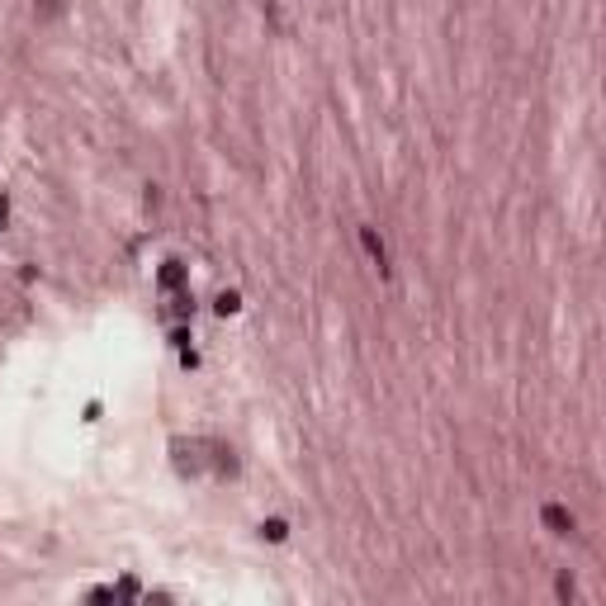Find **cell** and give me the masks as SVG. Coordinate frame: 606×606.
<instances>
[{"label":"cell","mask_w":606,"mask_h":606,"mask_svg":"<svg viewBox=\"0 0 606 606\" xmlns=\"http://www.w3.org/2000/svg\"><path fill=\"white\" fill-rule=\"evenodd\" d=\"M213 308H218V317H232V313L242 308V294H237V289H223L218 299H213Z\"/></svg>","instance_id":"obj_4"},{"label":"cell","mask_w":606,"mask_h":606,"mask_svg":"<svg viewBox=\"0 0 606 606\" xmlns=\"http://www.w3.org/2000/svg\"><path fill=\"white\" fill-rule=\"evenodd\" d=\"M157 284H161V289H180V284H185V265L180 261H166V265H161V275H157Z\"/></svg>","instance_id":"obj_3"},{"label":"cell","mask_w":606,"mask_h":606,"mask_svg":"<svg viewBox=\"0 0 606 606\" xmlns=\"http://www.w3.org/2000/svg\"><path fill=\"white\" fill-rule=\"evenodd\" d=\"M360 247L369 251V261L379 265V270H389V256H384V242H379V232H374V227H360Z\"/></svg>","instance_id":"obj_2"},{"label":"cell","mask_w":606,"mask_h":606,"mask_svg":"<svg viewBox=\"0 0 606 606\" xmlns=\"http://www.w3.org/2000/svg\"><path fill=\"white\" fill-rule=\"evenodd\" d=\"M284 535H289V526H284V521H279V516H270V521H261V540L279 545V540H284Z\"/></svg>","instance_id":"obj_5"},{"label":"cell","mask_w":606,"mask_h":606,"mask_svg":"<svg viewBox=\"0 0 606 606\" xmlns=\"http://www.w3.org/2000/svg\"><path fill=\"white\" fill-rule=\"evenodd\" d=\"M5 213H10V199L0 195V223H5Z\"/></svg>","instance_id":"obj_7"},{"label":"cell","mask_w":606,"mask_h":606,"mask_svg":"<svg viewBox=\"0 0 606 606\" xmlns=\"http://www.w3.org/2000/svg\"><path fill=\"white\" fill-rule=\"evenodd\" d=\"M540 521L550 526V535H568V530H573V512H568V507H559V502H550V507H545Z\"/></svg>","instance_id":"obj_1"},{"label":"cell","mask_w":606,"mask_h":606,"mask_svg":"<svg viewBox=\"0 0 606 606\" xmlns=\"http://www.w3.org/2000/svg\"><path fill=\"white\" fill-rule=\"evenodd\" d=\"M171 317H180V322L185 317H195V299H190V294H175L171 299Z\"/></svg>","instance_id":"obj_6"}]
</instances>
